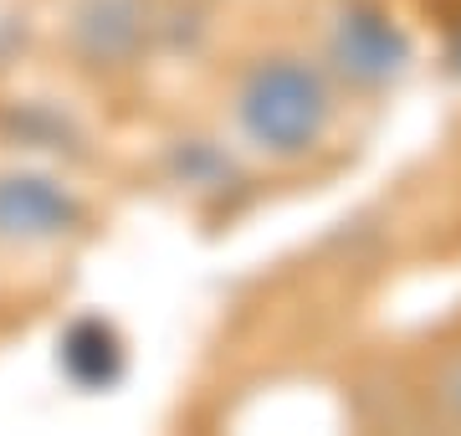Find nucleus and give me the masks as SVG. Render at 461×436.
Here are the masks:
<instances>
[{
	"label": "nucleus",
	"mask_w": 461,
	"mask_h": 436,
	"mask_svg": "<svg viewBox=\"0 0 461 436\" xmlns=\"http://www.w3.org/2000/svg\"><path fill=\"white\" fill-rule=\"evenodd\" d=\"M241 123L262 150L297 154L318 144L323 123H329V93L323 77L303 62H272L247 83L241 98Z\"/></svg>",
	"instance_id": "f257e3e1"
},
{
	"label": "nucleus",
	"mask_w": 461,
	"mask_h": 436,
	"mask_svg": "<svg viewBox=\"0 0 461 436\" xmlns=\"http://www.w3.org/2000/svg\"><path fill=\"white\" fill-rule=\"evenodd\" d=\"M405 36L379 16V11H348L339 21V36H333V57L348 77L359 83H384L390 72L405 68Z\"/></svg>",
	"instance_id": "f03ea898"
},
{
	"label": "nucleus",
	"mask_w": 461,
	"mask_h": 436,
	"mask_svg": "<svg viewBox=\"0 0 461 436\" xmlns=\"http://www.w3.org/2000/svg\"><path fill=\"white\" fill-rule=\"evenodd\" d=\"M67 221V201L47 180H0V232L47 236Z\"/></svg>",
	"instance_id": "7ed1b4c3"
},
{
	"label": "nucleus",
	"mask_w": 461,
	"mask_h": 436,
	"mask_svg": "<svg viewBox=\"0 0 461 436\" xmlns=\"http://www.w3.org/2000/svg\"><path fill=\"white\" fill-rule=\"evenodd\" d=\"M446 401H451V405L461 411V359H456V369L446 375Z\"/></svg>",
	"instance_id": "20e7f679"
}]
</instances>
